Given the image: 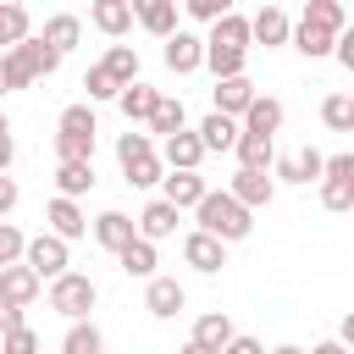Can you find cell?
<instances>
[{
    "mask_svg": "<svg viewBox=\"0 0 354 354\" xmlns=\"http://www.w3.org/2000/svg\"><path fill=\"white\" fill-rule=\"evenodd\" d=\"M0 61H6V94H17V88H33L39 77H50L55 66H61V55L39 39V33H28V39H17L11 50H0Z\"/></svg>",
    "mask_w": 354,
    "mask_h": 354,
    "instance_id": "cell-1",
    "label": "cell"
},
{
    "mask_svg": "<svg viewBox=\"0 0 354 354\" xmlns=\"http://www.w3.org/2000/svg\"><path fill=\"white\" fill-rule=\"evenodd\" d=\"M194 216H199V232H210V238H221V243H238V238L254 232V210H243L227 188H221V194L205 188V199L194 205Z\"/></svg>",
    "mask_w": 354,
    "mask_h": 354,
    "instance_id": "cell-2",
    "label": "cell"
},
{
    "mask_svg": "<svg viewBox=\"0 0 354 354\" xmlns=\"http://www.w3.org/2000/svg\"><path fill=\"white\" fill-rule=\"evenodd\" d=\"M94 138H100L94 105H66L61 122H55V149H61V160H94Z\"/></svg>",
    "mask_w": 354,
    "mask_h": 354,
    "instance_id": "cell-3",
    "label": "cell"
},
{
    "mask_svg": "<svg viewBox=\"0 0 354 354\" xmlns=\"http://www.w3.org/2000/svg\"><path fill=\"white\" fill-rule=\"evenodd\" d=\"M94 299H100V288H94V277H83V271H61V277H50V310L55 315H66V321H83L88 310H94Z\"/></svg>",
    "mask_w": 354,
    "mask_h": 354,
    "instance_id": "cell-4",
    "label": "cell"
},
{
    "mask_svg": "<svg viewBox=\"0 0 354 354\" xmlns=\"http://www.w3.org/2000/svg\"><path fill=\"white\" fill-rule=\"evenodd\" d=\"M315 183H321V205L332 216L354 210V155H326V166H321Z\"/></svg>",
    "mask_w": 354,
    "mask_h": 354,
    "instance_id": "cell-5",
    "label": "cell"
},
{
    "mask_svg": "<svg viewBox=\"0 0 354 354\" xmlns=\"http://www.w3.org/2000/svg\"><path fill=\"white\" fill-rule=\"evenodd\" d=\"M22 266L44 282V277H61L66 266H72V254H66V238H55V232H39V238H28L22 243Z\"/></svg>",
    "mask_w": 354,
    "mask_h": 354,
    "instance_id": "cell-6",
    "label": "cell"
},
{
    "mask_svg": "<svg viewBox=\"0 0 354 354\" xmlns=\"http://www.w3.org/2000/svg\"><path fill=\"white\" fill-rule=\"evenodd\" d=\"M160 44H166V66H171L177 77L199 72V61H205V39H199V33H188V28H171Z\"/></svg>",
    "mask_w": 354,
    "mask_h": 354,
    "instance_id": "cell-7",
    "label": "cell"
},
{
    "mask_svg": "<svg viewBox=\"0 0 354 354\" xmlns=\"http://www.w3.org/2000/svg\"><path fill=\"white\" fill-rule=\"evenodd\" d=\"M321 166H326V155L315 149V144H304V149H293V155H277L271 160V183H315L321 177Z\"/></svg>",
    "mask_w": 354,
    "mask_h": 354,
    "instance_id": "cell-8",
    "label": "cell"
},
{
    "mask_svg": "<svg viewBox=\"0 0 354 354\" xmlns=\"http://www.w3.org/2000/svg\"><path fill=\"white\" fill-rule=\"evenodd\" d=\"M227 194H232L243 210H266V205L277 199V183H271L266 171H249V166H238V171H232V183H227Z\"/></svg>",
    "mask_w": 354,
    "mask_h": 354,
    "instance_id": "cell-9",
    "label": "cell"
},
{
    "mask_svg": "<svg viewBox=\"0 0 354 354\" xmlns=\"http://www.w3.org/2000/svg\"><path fill=\"white\" fill-rule=\"evenodd\" d=\"M149 288H144V310L155 315V321H171V315H183V304H188V293H183V282L177 277H144Z\"/></svg>",
    "mask_w": 354,
    "mask_h": 354,
    "instance_id": "cell-10",
    "label": "cell"
},
{
    "mask_svg": "<svg viewBox=\"0 0 354 354\" xmlns=\"http://www.w3.org/2000/svg\"><path fill=\"white\" fill-rule=\"evenodd\" d=\"M199 160H205L199 133H188V127L166 133V144H160V166H171V171H199Z\"/></svg>",
    "mask_w": 354,
    "mask_h": 354,
    "instance_id": "cell-11",
    "label": "cell"
},
{
    "mask_svg": "<svg viewBox=\"0 0 354 354\" xmlns=\"http://www.w3.org/2000/svg\"><path fill=\"white\" fill-rule=\"evenodd\" d=\"M183 260H188V266H194V271H205V277H216V271H221V266H227V243H221V238H210V232H199V227H194V232H188V238H183Z\"/></svg>",
    "mask_w": 354,
    "mask_h": 354,
    "instance_id": "cell-12",
    "label": "cell"
},
{
    "mask_svg": "<svg viewBox=\"0 0 354 354\" xmlns=\"http://www.w3.org/2000/svg\"><path fill=\"white\" fill-rule=\"evenodd\" d=\"M44 221H50V232H55V238H66V243L88 232V216H83V205H77V199H66V194H55V199L44 205Z\"/></svg>",
    "mask_w": 354,
    "mask_h": 354,
    "instance_id": "cell-13",
    "label": "cell"
},
{
    "mask_svg": "<svg viewBox=\"0 0 354 354\" xmlns=\"http://www.w3.org/2000/svg\"><path fill=\"white\" fill-rule=\"evenodd\" d=\"M288 11L282 6H260L254 17H249V44H266V50H277V44H288Z\"/></svg>",
    "mask_w": 354,
    "mask_h": 354,
    "instance_id": "cell-14",
    "label": "cell"
},
{
    "mask_svg": "<svg viewBox=\"0 0 354 354\" xmlns=\"http://www.w3.org/2000/svg\"><path fill=\"white\" fill-rule=\"evenodd\" d=\"M260 88L249 83V72H232V77H216V88H210V100H216V111L221 116H243V105L254 100Z\"/></svg>",
    "mask_w": 354,
    "mask_h": 354,
    "instance_id": "cell-15",
    "label": "cell"
},
{
    "mask_svg": "<svg viewBox=\"0 0 354 354\" xmlns=\"http://www.w3.org/2000/svg\"><path fill=\"white\" fill-rule=\"evenodd\" d=\"M282 116H288V111H282V100H271V94H254V100L243 105L238 127H243V133H271V138H277V133H282Z\"/></svg>",
    "mask_w": 354,
    "mask_h": 354,
    "instance_id": "cell-16",
    "label": "cell"
},
{
    "mask_svg": "<svg viewBox=\"0 0 354 354\" xmlns=\"http://www.w3.org/2000/svg\"><path fill=\"white\" fill-rule=\"evenodd\" d=\"M177 216H183L177 205H166V199H149V205L138 210L133 232H138V238H149V243H160V238H171V232H177Z\"/></svg>",
    "mask_w": 354,
    "mask_h": 354,
    "instance_id": "cell-17",
    "label": "cell"
},
{
    "mask_svg": "<svg viewBox=\"0 0 354 354\" xmlns=\"http://www.w3.org/2000/svg\"><path fill=\"white\" fill-rule=\"evenodd\" d=\"M232 155H238V166H249V171H271V160H277V138H271V133H243V127H238Z\"/></svg>",
    "mask_w": 354,
    "mask_h": 354,
    "instance_id": "cell-18",
    "label": "cell"
},
{
    "mask_svg": "<svg viewBox=\"0 0 354 354\" xmlns=\"http://www.w3.org/2000/svg\"><path fill=\"white\" fill-rule=\"evenodd\" d=\"M205 188H210V183H205L199 171H171V177H160V199L177 205V210H194V205L205 199Z\"/></svg>",
    "mask_w": 354,
    "mask_h": 354,
    "instance_id": "cell-19",
    "label": "cell"
},
{
    "mask_svg": "<svg viewBox=\"0 0 354 354\" xmlns=\"http://www.w3.org/2000/svg\"><path fill=\"white\" fill-rule=\"evenodd\" d=\"M199 144H205V155H227L232 144H238V116H221V111H210L199 127Z\"/></svg>",
    "mask_w": 354,
    "mask_h": 354,
    "instance_id": "cell-20",
    "label": "cell"
},
{
    "mask_svg": "<svg viewBox=\"0 0 354 354\" xmlns=\"http://www.w3.org/2000/svg\"><path fill=\"white\" fill-rule=\"evenodd\" d=\"M0 299H11V304H33L39 299V277L22 266V260H11V266H0Z\"/></svg>",
    "mask_w": 354,
    "mask_h": 354,
    "instance_id": "cell-21",
    "label": "cell"
},
{
    "mask_svg": "<svg viewBox=\"0 0 354 354\" xmlns=\"http://www.w3.org/2000/svg\"><path fill=\"white\" fill-rule=\"evenodd\" d=\"M88 22L105 33V39H122L133 28V6L127 0H88Z\"/></svg>",
    "mask_w": 354,
    "mask_h": 354,
    "instance_id": "cell-22",
    "label": "cell"
},
{
    "mask_svg": "<svg viewBox=\"0 0 354 354\" xmlns=\"http://www.w3.org/2000/svg\"><path fill=\"white\" fill-rule=\"evenodd\" d=\"M155 100H160V88H149V83H138V77L116 88V105H122V116H127V122H149Z\"/></svg>",
    "mask_w": 354,
    "mask_h": 354,
    "instance_id": "cell-23",
    "label": "cell"
},
{
    "mask_svg": "<svg viewBox=\"0 0 354 354\" xmlns=\"http://www.w3.org/2000/svg\"><path fill=\"white\" fill-rule=\"evenodd\" d=\"M88 188H94V160H61V166H55V194L83 199Z\"/></svg>",
    "mask_w": 354,
    "mask_h": 354,
    "instance_id": "cell-24",
    "label": "cell"
},
{
    "mask_svg": "<svg viewBox=\"0 0 354 354\" xmlns=\"http://www.w3.org/2000/svg\"><path fill=\"white\" fill-rule=\"evenodd\" d=\"M127 238H133V216H122V210H100V216H94V243H100V249L116 254Z\"/></svg>",
    "mask_w": 354,
    "mask_h": 354,
    "instance_id": "cell-25",
    "label": "cell"
},
{
    "mask_svg": "<svg viewBox=\"0 0 354 354\" xmlns=\"http://www.w3.org/2000/svg\"><path fill=\"white\" fill-rule=\"evenodd\" d=\"M39 39H44V44L55 50V55H66V50H72V44L83 39V22H77L72 11H55V17L44 22V33H39Z\"/></svg>",
    "mask_w": 354,
    "mask_h": 354,
    "instance_id": "cell-26",
    "label": "cell"
},
{
    "mask_svg": "<svg viewBox=\"0 0 354 354\" xmlns=\"http://www.w3.org/2000/svg\"><path fill=\"white\" fill-rule=\"evenodd\" d=\"M332 39H337V33H326V28H315V22H299V28H288V44H293L299 55H310V61L332 55Z\"/></svg>",
    "mask_w": 354,
    "mask_h": 354,
    "instance_id": "cell-27",
    "label": "cell"
},
{
    "mask_svg": "<svg viewBox=\"0 0 354 354\" xmlns=\"http://www.w3.org/2000/svg\"><path fill=\"white\" fill-rule=\"evenodd\" d=\"M116 260H122V271H127V277H155V243H149V238H138V232L116 249Z\"/></svg>",
    "mask_w": 354,
    "mask_h": 354,
    "instance_id": "cell-28",
    "label": "cell"
},
{
    "mask_svg": "<svg viewBox=\"0 0 354 354\" xmlns=\"http://www.w3.org/2000/svg\"><path fill=\"white\" fill-rule=\"evenodd\" d=\"M61 354H105V332H100V326L83 315V321H72V326H66Z\"/></svg>",
    "mask_w": 354,
    "mask_h": 354,
    "instance_id": "cell-29",
    "label": "cell"
},
{
    "mask_svg": "<svg viewBox=\"0 0 354 354\" xmlns=\"http://www.w3.org/2000/svg\"><path fill=\"white\" fill-rule=\"evenodd\" d=\"M205 44H227V50H249V17H238V11H227V17H216L210 22V39Z\"/></svg>",
    "mask_w": 354,
    "mask_h": 354,
    "instance_id": "cell-30",
    "label": "cell"
},
{
    "mask_svg": "<svg viewBox=\"0 0 354 354\" xmlns=\"http://www.w3.org/2000/svg\"><path fill=\"white\" fill-rule=\"evenodd\" d=\"M232 337V315L227 310H205L199 321H194V343H205V348H221Z\"/></svg>",
    "mask_w": 354,
    "mask_h": 354,
    "instance_id": "cell-31",
    "label": "cell"
},
{
    "mask_svg": "<svg viewBox=\"0 0 354 354\" xmlns=\"http://www.w3.org/2000/svg\"><path fill=\"white\" fill-rule=\"evenodd\" d=\"M299 22H315L326 33H343L348 28V11H343V0H304V17Z\"/></svg>",
    "mask_w": 354,
    "mask_h": 354,
    "instance_id": "cell-32",
    "label": "cell"
},
{
    "mask_svg": "<svg viewBox=\"0 0 354 354\" xmlns=\"http://www.w3.org/2000/svg\"><path fill=\"white\" fill-rule=\"evenodd\" d=\"M321 122H326L332 133H354V94H343V88L326 94V100H321Z\"/></svg>",
    "mask_w": 354,
    "mask_h": 354,
    "instance_id": "cell-33",
    "label": "cell"
},
{
    "mask_svg": "<svg viewBox=\"0 0 354 354\" xmlns=\"http://www.w3.org/2000/svg\"><path fill=\"white\" fill-rule=\"evenodd\" d=\"M133 22H138L144 33H155V39H166V33L177 28V0H155V6H144Z\"/></svg>",
    "mask_w": 354,
    "mask_h": 354,
    "instance_id": "cell-34",
    "label": "cell"
},
{
    "mask_svg": "<svg viewBox=\"0 0 354 354\" xmlns=\"http://www.w3.org/2000/svg\"><path fill=\"white\" fill-rule=\"evenodd\" d=\"M243 61H249V50H227V44H205V61H199V66H210V77H232V72H243Z\"/></svg>",
    "mask_w": 354,
    "mask_h": 354,
    "instance_id": "cell-35",
    "label": "cell"
},
{
    "mask_svg": "<svg viewBox=\"0 0 354 354\" xmlns=\"http://www.w3.org/2000/svg\"><path fill=\"white\" fill-rule=\"evenodd\" d=\"M122 171H127V183H133V188H155V183H160V155H155V149L127 155V160H122Z\"/></svg>",
    "mask_w": 354,
    "mask_h": 354,
    "instance_id": "cell-36",
    "label": "cell"
},
{
    "mask_svg": "<svg viewBox=\"0 0 354 354\" xmlns=\"http://www.w3.org/2000/svg\"><path fill=\"white\" fill-rule=\"evenodd\" d=\"M33 22H28V6H6L0 0V50H11L17 39H28Z\"/></svg>",
    "mask_w": 354,
    "mask_h": 354,
    "instance_id": "cell-37",
    "label": "cell"
},
{
    "mask_svg": "<svg viewBox=\"0 0 354 354\" xmlns=\"http://www.w3.org/2000/svg\"><path fill=\"white\" fill-rule=\"evenodd\" d=\"M100 66H105L116 83H133V77H138V50H133V44H111Z\"/></svg>",
    "mask_w": 354,
    "mask_h": 354,
    "instance_id": "cell-38",
    "label": "cell"
},
{
    "mask_svg": "<svg viewBox=\"0 0 354 354\" xmlns=\"http://www.w3.org/2000/svg\"><path fill=\"white\" fill-rule=\"evenodd\" d=\"M183 122H188V116H183V100L160 94V100H155V111H149V133H160V138H166V133H177Z\"/></svg>",
    "mask_w": 354,
    "mask_h": 354,
    "instance_id": "cell-39",
    "label": "cell"
},
{
    "mask_svg": "<svg viewBox=\"0 0 354 354\" xmlns=\"http://www.w3.org/2000/svg\"><path fill=\"white\" fill-rule=\"evenodd\" d=\"M83 88H88V105H94V100H116V88H122V83H116V77L94 61V66L83 72Z\"/></svg>",
    "mask_w": 354,
    "mask_h": 354,
    "instance_id": "cell-40",
    "label": "cell"
},
{
    "mask_svg": "<svg viewBox=\"0 0 354 354\" xmlns=\"http://www.w3.org/2000/svg\"><path fill=\"white\" fill-rule=\"evenodd\" d=\"M0 354H39V332L28 321L11 326V332H0Z\"/></svg>",
    "mask_w": 354,
    "mask_h": 354,
    "instance_id": "cell-41",
    "label": "cell"
},
{
    "mask_svg": "<svg viewBox=\"0 0 354 354\" xmlns=\"http://www.w3.org/2000/svg\"><path fill=\"white\" fill-rule=\"evenodd\" d=\"M183 11H188L194 22H216V17L238 11V0H183Z\"/></svg>",
    "mask_w": 354,
    "mask_h": 354,
    "instance_id": "cell-42",
    "label": "cell"
},
{
    "mask_svg": "<svg viewBox=\"0 0 354 354\" xmlns=\"http://www.w3.org/2000/svg\"><path fill=\"white\" fill-rule=\"evenodd\" d=\"M22 243H28V238H22V232H17L11 221H0V266H11V260H22Z\"/></svg>",
    "mask_w": 354,
    "mask_h": 354,
    "instance_id": "cell-43",
    "label": "cell"
},
{
    "mask_svg": "<svg viewBox=\"0 0 354 354\" xmlns=\"http://www.w3.org/2000/svg\"><path fill=\"white\" fill-rule=\"evenodd\" d=\"M144 149H155V144H149V133H133V127H127V133L116 138V160H127V155H144Z\"/></svg>",
    "mask_w": 354,
    "mask_h": 354,
    "instance_id": "cell-44",
    "label": "cell"
},
{
    "mask_svg": "<svg viewBox=\"0 0 354 354\" xmlns=\"http://www.w3.org/2000/svg\"><path fill=\"white\" fill-rule=\"evenodd\" d=\"M17 199H22V188H17V177H6V171H0V221H6L11 210H17Z\"/></svg>",
    "mask_w": 354,
    "mask_h": 354,
    "instance_id": "cell-45",
    "label": "cell"
},
{
    "mask_svg": "<svg viewBox=\"0 0 354 354\" xmlns=\"http://www.w3.org/2000/svg\"><path fill=\"white\" fill-rule=\"evenodd\" d=\"M221 354H266V348H260L254 337H243V332H232V337L221 343Z\"/></svg>",
    "mask_w": 354,
    "mask_h": 354,
    "instance_id": "cell-46",
    "label": "cell"
},
{
    "mask_svg": "<svg viewBox=\"0 0 354 354\" xmlns=\"http://www.w3.org/2000/svg\"><path fill=\"white\" fill-rule=\"evenodd\" d=\"M11 326H22V304L0 299V332H11Z\"/></svg>",
    "mask_w": 354,
    "mask_h": 354,
    "instance_id": "cell-47",
    "label": "cell"
},
{
    "mask_svg": "<svg viewBox=\"0 0 354 354\" xmlns=\"http://www.w3.org/2000/svg\"><path fill=\"white\" fill-rule=\"evenodd\" d=\"M11 160H17V138L0 133V171H11Z\"/></svg>",
    "mask_w": 354,
    "mask_h": 354,
    "instance_id": "cell-48",
    "label": "cell"
},
{
    "mask_svg": "<svg viewBox=\"0 0 354 354\" xmlns=\"http://www.w3.org/2000/svg\"><path fill=\"white\" fill-rule=\"evenodd\" d=\"M310 354H348V343H337V337H332V343H315Z\"/></svg>",
    "mask_w": 354,
    "mask_h": 354,
    "instance_id": "cell-49",
    "label": "cell"
},
{
    "mask_svg": "<svg viewBox=\"0 0 354 354\" xmlns=\"http://www.w3.org/2000/svg\"><path fill=\"white\" fill-rule=\"evenodd\" d=\"M177 354H221V348H205V343H194V337H188V343H183Z\"/></svg>",
    "mask_w": 354,
    "mask_h": 354,
    "instance_id": "cell-50",
    "label": "cell"
},
{
    "mask_svg": "<svg viewBox=\"0 0 354 354\" xmlns=\"http://www.w3.org/2000/svg\"><path fill=\"white\" fill-rule=\"evenodd\" d=\"M271 354H304V348H299V343H282V348H271Z\"/></svg>",
    "mask_w": 354,
    "mask_h": 354,
    "instance_id": "cell-51",
    "label": "cell"
},
{
    "mask_svg": "<svg viewBox=\"0 0 354 354\" xmlns=\"http://www.w3.org/2000/svg\"><path fill=\"white\" fill-rule=\"evenodd\" d=\"M127 6H133V17H138V11H144V6H155V0H127Z\"/></svg>",
    "mask_w": 354,
    "mask_h": 354,
    "instance_id": "cell-52",
    "label": "cell"
},
{
    "mask_svg": "<svg viewBox=\"0 0 354 354\" xmlns=\"http://www.w3.org/2000/svg\"><path fill=\"white\" fill-rule=\"evenodd\" d=\"M0 94H6V61H0Z\"/></svg>",
    "mask_w": 354,
    "mask_h": 354,
    "instance_id": "cell-53",
    "label": "cell"
},
{
    "mask_svg": "<svg viewBox=\"0 0 354 354\" xmlns=\"http://www.w3.org/2000/svg\"><path fill=\"white\" fill-rule=\"evenodd\" d=\"M0 133H11V122H6V111H0Z\"/></svg>",
    "mask_w": 354,
    "mask_h": 354,
    "instance_id": "cell-54",
    "label": "cell"
},
{
    "mask_svg": "<svg viewBox=\"0 0 354 354\" xmlns=\"http://www.w3.org/2000/svg\"><path fill=\"white\" fill-rule=\"evenodd\" d=\"M6 6H28V0H6Z\"/></svg>",
    "mask_w": 354,
    "mask_h": 354,
    "instance_id": "cell-55",
    "label": "cell"
}]
</instances>
